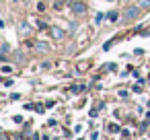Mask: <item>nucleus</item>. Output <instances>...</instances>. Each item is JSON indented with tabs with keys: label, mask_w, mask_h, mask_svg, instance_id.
I'll return each instance as SVG.
<instances>
[{
	"label": "nucleus",
	"mask_w": 150,
	"mask_h": 140,
	"mask_svg": "<svg viewBox=\"0 0 150 140\" xmlns=\"http://www.w3.org/2000/svg\"><path fill=\"white\" fill-rule=\"evenodd\" d=\"M140 11H142V9H140L138 4H136V6H129V9L123 11V19H125V21H134V19H138Z\"/></svg>",
	"instance_id": "obj_1"
},
{
	"label": "nucleus",
	"mask_w": 150,
	"mask_h": 140,
	"mask_svg": "<svg viewBox=\"0 0 150 140\" xmlns=\"http://www.w3.org/2000/svg\"><path fill=\"white\" fill-rule=\"evenodd\" d=\"M72 11H74L76 15H84V13H86V4H84V2H74V4H72Z\"/></svg>",
	"instance_id": "obj_2"
},
{
	"label": "nucleus",
	"mask_w": 150,
	"mask_h": 140,
	"mask_svg": "<svg viewBox=\"0 0 150 140\" xmlns=\"http://www.w3.org/2000/svg\"><path fill=\"white\" fill-rule=\"evenodd\" d=\"M50 33H52V37H54V39H64V31H62L60 27H52V29H50Z\"/></svg>",
	"instance_id": "obj_3"
},
{
	"label": "nucleus",
	"mask_w": 150,
	"mask_h": 140,
	"mask_svg": "<svg viewBox=\"0 0 150 140\" xmlns=\"http://www.w3.org/2000/svg\"><path fill=\"white\" fill-rule=\"evenodd\" d=\"M35 50H37V52H41V54H47V50H50V48H47V43L37 41V43H35Z\"/></svg>",
	"instance_id": "obj_4"
},
{
	"label": "nucleus",
	"mask_w": 150,
	"mask_h": 140,
	"mask_svg": "<svg viewBox=\"0 0 150 140\" xmlns=\"http://www.w3.org/2000/svg\"><path fill=\"white\" fill-rule=\"evenodd\" d=\"M84 89H86L84 85H74V87H72V93H82Z\"/></svg>",
	"instance_id": "obj_5"
},
{
	"label": "nucleus",
	"mask_w": 150,
	"mask_h": 140,
	"mask_svg": "<svg viewBox=\"0 0 150 140\" xmlns=\"http://www.w3.org/2000/svg\"><path fill=\"white\" fill-rule=\"evenodd\" d=\"M138 6L140 9H148L150 6V0H138Z\"/></svg>",
	"instance_id": "obj_6"
},
{
	"label": "nucleus",
	"mask_w": 150,
	"mask_h": 140,
	"mask_svg": "<svg viewBox=\"0 0 150 140\" xmlns=\"http://www.w3.org/2000/svg\"><path fill=\"white\" fill-rule=\"evenodd\" d=\"M0 72H2V74H11L13 68H11V66H2V68H0Z\"/></svg>",
	"instance_id": "obj_7"
},
{
	"label": "nucleus",
	"mask_w": 150,
	"mask_h": 140,
	"mask_svg": "<svg viewBox=\"0 0 150 140\" xmlns=\"http://www.w3.org/2000/svg\"><path fill=\"white\" fill-rule=\"evenodd\" d=\"M109 132L113 134V132H119V126L117 124H109Z\"/></svg>",
	"instance_id": "obj_8"
},
{
	"label": "nucleus",
	"mask_w": 150,
	"mask_h": 140,
	"mask_svg": "<svg viewBox=\"0 0 150 140\" xmlns=\"http://www.w3.org/2000/svg\"><path fill=\"white\" fill-rule=\"evenodd\" d=\"M107 17H109V21H117V13H109Z\"/></svg>",
	"instance_id": "obj_9"
},
{
	"label": "nucleus",
	"mask_w": 150,
	"mask_h": 140,
	"mask_svg": "<svg viewBox=\"0 0 150 140\" xmlns=\"http://www.w3.org/2000/svg\"><path fill=\"white\" fill-rule=\"evenodd\" d=\"M91 140H99V132H93L91 134Z\"/></svg>",
	"instance_id": "obj_10"
},
{
	"label": "nucleus",
	"mask_w": 150,
	"mask_h": 140,
	"mask_svg": "<svg viewBox=\"0 0 150 140\" xmlns=\"http://www.w3.org/2000/svg\"><path fill=\"white\" fill-rule=\"evenodd\" d=\"M15 2H23V0H15Z\"/></svg>",
	"instance_id": "obj_11"
},
{
	"label": "nucleus",
	"mask_w": 150,
	"mask_h": 140,
	"mask_svg": "<svg viewBox=\"0 0 150 140\" xmlns=\"http://www.w3.org/2000/svg\"><path fill=\"white\" fill-rule=\"evenodd\" d=\"M148 85H150V78H148Z\"/></svg>",
	"instance_id": "obj_12"
}]
</instances>
